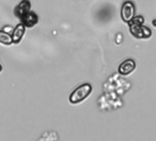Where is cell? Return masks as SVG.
<instances>
[{
    "instance_id": "1",
    "label": "cell",
    "mask_w": 156,
    "mask_h": 141,
    "mask_svg": "<svg viewBox=\"0 0 156 141\" xmlns=\"http://www.w3.org/2000/svg\"><path fill=\"white\" fill-rule=\"evenodd\" d=\"M144 18L142 16L134 17L128 23L132 35L138 39H149L152 36V30L148 27L144 26Z\"/></svg>"
},
{
    "instance_id": "2",
    "label": "cell",
    "mask_w": 156,
    "mask_h": 141,
    "mask_svg": "<svg viewBox=\"0 0 156 141\" xmlns=\"http://www.w3.org/2000/svg\"><path fill=\"white\" fill-rule=\"evenodd\" d=\"M92 92V87L90 83H84L77 87L69 95V102L73 105H77L85 100Z\"/></svg>"
},
{
    "instance_id": "3",
    "label": "cell",
    "mask_w": 156,
    "mask_h": 141,
    "mask_svg": "<svg viewBox=\"0 0 156 141\" xmlns=\"http://www.w3.org/2000/svg\"><path fill=\"white\" fill-rule=\"evenodd\" d=\"M121 17L122 19L126 23H129L135 17V6L132 1H125L122 4Z\"/></svg>"
},
{
    "instance_id": "4",
    "label": "cell",
    "mask_w": 156,
    "mask_h": 141,
    "mask_svg": "<svg viewBox=\"0 0 156 141\" xmlns=\"http://www.w3.org/2000/svg\"><path fill=\"white\" fill-rule=\"evenodd\" d=\"M136 68V63L133 59H127L123 61L118 67V72L121 75L126 76L133 72Z\"/></svg>"
},
{
    "instance_id": "5",
    "label": "cell",
    "mask_w": 156,
    "mask_h": 141,
    "mask_svg": "<svg viewBox=\"0 0 156 141\" xmlns=\"http://www.w3.org/2000/svg\"><path fill=\"white\" fill-rule=\"evenodd\" d=\"M21 20H22V24L25 27L32 28L37 23L38 18H37V16L34 12H27L21 17Z\"/></svg>"
},
{
    "instance_id": "6",
    "label": "cell",
    "mask_w": 156,
    "mask_h": 141,
    "mask_svg": "<svg viewBox=\"0 0 156 141\" xmlns=\"http://www.w3.org/2000/svg\"><path fill=\"white\" fill-rule=\"evenodd\" d=\"M30 6H31V5H30V2L28 0H23V1H21L16 6V7L15 8V11H14L15 12V15L17 17L21 18L26 13L29 12Z\"/></svg>"
},
{
    "instance_id": "7",
    "label": "cell",
    "mask_w": 156,
    "mask_h": 141,
    "mask_svg": "<svg viewBox=\"0 0 156 141\" xmlns=\"http://www.w3.org/2000/svg\"><path fill=\"white\" fill-rule=\"evenodd\" d=\"M25 29H26V27L22 23L18 24L15 28V29L12 32V41L14 43H19L20 42V40L23 38V35L25 33Z\"/></svg>"
},
{
    "instance_id": "8",
    "label": "cell",
    "mask_w": 156,
    "mask_h": 141,
    "mask_svg": "<svg viewBox=\"0 0 156 141\" xmlns=\"http://www.w3.org/2000/svg\"><path fill=\"white\" fill-rule=\"evenodd\" d=\"M12 36L4 30H0V43L5 45H10L12 43Z\"/></svg>"
},
{
    "instance_id": "9",
    "label": "cell",
    "mask_w": 156,
    "mask_h": 141,
    "mask_svg": "<svg viewBox=\"0 0 156 141\" xmlns=\"http://www.w3.org/2000/svg\"><path fill=\"white\" fill-rule=\"evenodd\" d=\"M153 25H154V27H156V19H155V20H154V21H153Z\"/></svg>"
},
{
    "instance_id": "10",
    "label": "cell",
    "mask_w": 156,
    "mask_h": 141,
    "mask_svg": "<svg viewBox=\"0 0 156 141\" xmlns=\"http://www.w3.org/2000/svg\"><path fill=\"white\" fill-rule=\"evenodd\" d=\"M2 71V65H1V63H0V72Z\"/></svg>"
}]
</instances>
